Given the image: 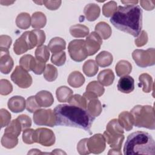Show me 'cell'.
<instances>
[{
    "mask_svg": "<svg viewBox=\"0 0 155 155\" xmlns=\"http://www.w3.org/2000/svg\"><path fill=\"white\" fill-rule=\"evenodd\" d=\"M48 47L52 53H56L65 49L66 42L64 39L60 37H55L50 41Z\"/></svg>",
    "mask_w": 155,
    "mask_h": 155,
    "instance_id": "obj_23",
    "label": "cell"
},
{
    "mask_svg": "<svg viewBox=\"0 0 155 155\" xmlns=\"http://www.w3.org/2000/svg\"><path fill=\"white\" fill-rule=\"evenodd\" d=\"M68 103H69L70 105L77 106L85 110L87 108V101L83 96H82L80 94H76L73 95Z\"/></svg>",
    "mask_w": 155,
    "mask_h": 155,
    "instance_id": "obj_41",
    "label": "cell"
},
{
    "mask_svg": "<svg viewBox=\"0 0 155 155\" xmlns=\"http://www.w3.org/2000/svg\"><path fill=\"white\" fill-rule=\"evenodd\" d=\"M87 144L90 152L93 154L102 153L106 147L105 139L104 136L99 133L95 134L88 138Z\"/></svg>",
    "mask_w": 155,
    "mask_h": 155,
    "instance_id": "obj_11",
    "label": "cell"
},
{
    "mask_svg": "<svg viewBox=\"0 0 155 155\" xmlns=\"http://www.w3.org/2000/svg\"><path fill=\"white\" fill-rule=\"evenodd\" d=\"M118 121L120 125L127 131L132 130L133 127V119L131 114L127 111H124L120 113L118 117Z\"/></svg>",
    "mask_w": 155,
    "mask_h": 155,
    "instance_id": "obj_21",
    "label": "cell"
},
{
    "mask_svg": "<svg viewBox=\"0 0 155 155\" xmlns=\"http://www.w3.org/2000/svg\"><path fill=\"white\" fill-rule=\"evenodd\" d=\"M130 113L133 119V124L137 127H143L150 130L155 129L154 107L150 105L134 106Z\"/></svg>",
    "mask_w": 155,
    "mask_h": 155,
    "instance_id": "obj_4",
    "label": "cell"
},
{
    "mask_svg": "<svg viewBox=\"0 0 155 155\" xmlns=\"http://www.w3.org/2000/svg\"><path fill=\"white\" fill-rule=\"evenodd\" d=\"M117 87L118 90L123 93H130L134 89V80L130 76H122L118 81Z\"/></svg>",
    "mask_w": 155,
    "mask_h": 155,
    "instance_id": "obj_16",
    "label": "cell"
},
{
    "mask_svg": "<svg viewBox=\"0 0 155 155\" xmlns=\"http://www.w3.org/2000/svg\"><path fill=\"white\" fill-rule=\"evenodd\" d=\"M33 31L35 32L38 38V47L42 45L45 41V35L44 31L39 29H35V30H33Z\"/></svg>",
    "mask_w": 155,
    "mask_h": 155,
    "instance_id": "obj_53",
    "label": "cell"
},
{
    "mask_svg": "<svg viewBox=\"0 0 155 155\" xmlns=\"http://www.w3.org/2000/svg\"><path fill=\"white\" fill-rule=\"evenodd\" d=\"M0 121L1 128L7 127L11 122V114L4 108L0 110Z\"/></svg>",
    "mask_w": 155,
    "mask_h": 155,
    "instance_id": "obj_45",
    "label": "cell"
},
{
    "mask_svg": "<svg viewBox=\"0 0 155 155\" xmlns=\"http://www.w3.org/2000/svg\"><path fill=\"white\" fill-rule=\"evenodd\" d=\"M121 2L124 4H126V5H127V4L130 5V4H137L139 2V1H122Z\"/></svg>",
    "mask_w": 155,
    "mask_h": 155,
    "instance_id": "obj_56",
    "label": "cell"
},
{
    "mask_svg": "<svg viewBox=\"0 0 155 155\" xmlns=\"http://www.w3.org/2000/svg\"><path fill=\"white\" fill-rule=\"evenodd\" d=\"M34 123L37 125L48 126L53 127L56 124V116L54 111L51 109H39L33 116Z\"/></svg>",
    "mask_w": 155,
    "mask_h": 155,
    "instance_id": "obj_8",
    "label": "cell"
},
{
    "mask_svg": "<svg viewBox=\"0 0 155 155\" xmlns=\"http://www.w3.org/2000/svg\"><path fill=\"white\" fill-rule=\"evenodd\" d=\"M51 62L57 65L62 66L66 61V54L65 51H60L56 53H53L51 57Z\"/></svg>",
    "mask_w": 155,
    "mask_h": 155,
    "instance_id": "obj_42",
    "label": "cell"
},
{
    "mask_svg": "<svg viewBox=\"0 0 155 155\" xmlns=\"http://www.w3.org/2000/svg\"><path fill=\"white\" fill-rule=\"evenodd\" d=\"M7 105L11 111L18 113L24 110L26 107V101L22 96H15L8 99Z\"/></svg>",
    "mask_w": 155,
    "mask_h": 155,
    "instance_id": "obj_14",
    "label": "cell"
},
{
    "mask_svg": "<svg viewBox=\"0 0 155 155\" xmlns=\"http://www.w3.org/2000/svg\"><path fill=\"white\" fill-rule=\"evenodd\" d=\"M31 19L30 15L25 12L19 13L16 18V24L21 29H27L30 27Z\"/></svg>",
    "mask_w": 155,
    "mask_h": 155,
    "instance_id": "obj_31",
    "label": "cell"
},
{
    "mask_svg": "<svg viewBox=\"0 0 155 155\" xmlns=\"http://www.w3.org/2000/svg\"><path fill=\"white\" fill-rule=\"evenodd\" d=\"M73 91L67 86H61L56 89V95L60 102H68L73 96Z\"/></svg>",
    "mask_w": 155,
    "mask_h": 155,
    "instance_id": "obj_27",
    "label": "cell"
},
{
    "mask_svg": "<svg viewBox=\"0 0 155 155\" xmlns=\"http://www.w3.org/2000/svg\"><path fill=\"white\" fill-rule=\"evenodd\" d=\"M125 155L155 154V142L147 132L137 131L129 134L124 147Z\"/></svg>",
    "mask_w": 155,
    "mask_h": 155,
    "instance_id": "obj_3",
    "label": "cell"
},
{
    "mask_svg": "<svg viewBox=\"0 0 155 155\" xmlns=\"http://www.w3.org/2000/svg\"><path fill=\"white\" fill-rule=\"evenodd\" d=\"M132 58L137 66L141 68L153 66L155 64V50L154 48L146 50L136 49L132 53Z\"/></svg>",
    "mask_w": 155,
    "mask_h": 155,
    "instance_id": "obj_6",
    "label": "cell"
},
{
    "mask_svg": "<svg viewBox=\"0 0 155 155\" xmlns=\"http://www.w3.org/2000/svg\"><path fill=\"white\" fill-rule=\"evenodd\" d=\"M86 91L91 93L97 97L101 96L105 91V88L99 82L91 81L86 87Z\"/></svg>",
    "mask_w": 155,
    "mask_h": 155,
    "instance_id": "obj_38",
    "label": "cell"
},
{
    "mask_svg": "<svg viewBox=\"0 0 155 155\" xmlns=\"http://www.w3.org/2000/svg\"><path fill=\"white\" fill-rule=\"evenodd\" d=\"M35 98L41 107L47 108L50 107L54 102V98L52 94L46 90H42L38 92L35 95Z\"/></svg>",
    "mask_w": 155,
    "mask_h": 155,
    "instance_id": "obj_17",
    "label": "cell"
},
{
    "mask_svg": "<svg viewBox=\"0 0 155 155\" xmlns=\"http://www.w3.org/2000/svg\"><path fill=\"white\" fill-rule=\"evenodd\" d=\"M14 62L9 51H0V71L2 73L7 74L12 70Z\"/></svg>",
    "mask_w": 155,
    "mask_h": 155,
    "instance_id": "obj_13",
    "label": "cell"
},
{
    "mask_svg": "<svg viewBox=\"0 0 155 155\" xmlns=\"http://www.w3.org/2000/svg\"><path fill=\"white\" fill-rule=\"evenodd\" d=\"M38 46L37 36L33 31H27L18 38L13 44V51L16 54H21Z\"/></svg>",
    "mask_w": 155,
    "mask_h": 155,
    "instance_id": "obj_5",
    "label": "cell"
},
{
    "mask_svg": "<svg viewBox=\"0 0 155 155\" xmlns=\"http://www.w3.org/2000/svg\"><path fill=\"white\" fill-rule=\"evenodd\" d=\"M51 154H66V153L64 151H62L61 150H60V149H55L51 153Z\"/></svg>",
    "mask_w": 155,
    "mask_h": 155,
    "instance_id": "obj_58",
    "label": "cell"
},
{
    "mask_svg": "<svg viewBox=\"0 0 155 155\" xmlns=\"http://www.w3.org/2000/svg\"><path fill=\"white\" fill-rule=\"evenodd\" d=\"M87 111L93 117L99 116L102 111V105L97 98H93L87 101Z\"/></svg>",
    "mask_w": 155,
    "mask_h": 155,
    "instance_id": "obj_19",
    "label": "cell"
},
{
    "mask_svg": "<svg viewBox=\"0 0 155 155\" xmlns=\"http://www.w3.org/2000/svg\"><path fill=\"white\" fill-rule=\"evenodd\" d=\"M17 119L19 121L21 125L22 131L29 128L31 126V120L30 117L26 114L19 115L17 117Z\"/></svg>",
    "mask_w": 155,
    "mask_h": 155,
    "instance_id": "obj_49",
    "label": "cell"
},
{
    "mask_svg": "<svg viewBox=\"0 0 155 155\" xmlns=\"http://www.w3.org/2000/svg\"><path fill=\"white\" fill-rule=\"evenodd\" d=\"M84 13L88 21H94L99 18L101 13V8L98 5L94 3H90L85 6Z\"/></svg>",
    "mask_w": 155,
    "mask_h": 155,
    "instance_id": "obj_18",
    "label": "cell"
},
{
    "mask_svg": "<svg viewBox=\"0 0 155 155\" xmlns=\"http://www.w3.org/2000/svg\"><path fill=\"white\" fill-rule=\"evenodd\" d=\"M113 61L112 54L107 51H102L96 56V62L101 67H106L110 65Z\"/></svg>",
    "mask_w": 155,
    "mask_h": 155,
    "instance_id": "obj_26",
    "label": "cell"
},
{
    "mask_svg": "<svg viewBox=\"0 0 155 155\" xmlns=\"http://www.w3.org/2000/svg\"><path fill=\"white\" fill-rule=\"evenodd\" d=\"M108 154H119L121 155L122 153L120 151V150H118L116 149H113L112 150H110L109 152L108 153Z\"/></svg>",
    "mask_w": 155,
    "mask_h": 155,
    "instance_id": "obj_55",
    "label": "cell"
},
{
    "mask_svg": "<svg viewBox=\"0 0 155 155\" xmlns=\"http://www.w3.org/2000/svg\"><path fill=\"white\" fill-rule=\"evenodd\" d=\"M115 70L116 74L119 77H122L128 75L131 73L132 70V65L128 61L121 60L116 65Z\"/></svg>",
    "mask_w": 155,
    "mask_h": 155,
    "instance_id": "obj_28",
    "label": "cell"
},
{
    "mask_svg": "<svg viewBox=\"0 0 155 155\" xmlns=\"http://www.w3.org/2000/svg\"><path fill=\"white\" fill-rule=\"evenodd\" d=\"M117 6L116 2L114 1H109L104 4L102 7V13L107 18L111 17L117 10Z\"/></svg>",
    "mask_w": 155,
    "mask_h": 155,
    "instance_id": "obj_40",
    "label": "cell"
},
{
    "mask_svg": "<svg viewBox=\"0 0 155 155\" xmlns=\"http://www.w3.org/2000/svg\"><path fill=\"white\" fill-rule=\"evenodd\" d=\"M88 138H84L81 139L77 145V150L78 152L81 155H87L91 153L88 150L87 142Z\"/></svg>",
    "mask_w": 155,
    "mask_h": 155,
    "instance_id": "obj_48",
    "label": "cell"
},
{
    "mask_svg": "<svg viewBox=\"0 0 155 155\" xmlns=\"http://www.w3.org/2000/svg\"><path fill=\"white\" fill-rule=\"evenodd\" d=\"M21 131H22L21 125L16 118L12 120L10 123L7 126L4 130V133L18 137V136H19L21 134Z\"/></svg>",
    "mask_w": 155,
    "mask_h": 155,
    "instance_id": "obj_36",
    "label": "cell"
},
{
    "mask_svg": "<svg viewBox=\"0 0 155 155\" xmlns=\"http://www.w3.org/2000/svg\"><path fill=\"white\" fill-rule=\"evenodd\" d=\"M82 70L84 74L88 77H92L95 76L99 68L96 62L93 59H89L85 62L82 67Z\"/></svg>",
    "mask_w": 155,
    "mask_h": 155,
    "instance_id": "obj_32",
    "label": "cell"
},
{
    "mask_svg": "<svg viewBox=\"0 0 155 155\" xmlns=\"http://www.w3.org/2000/svg\"><path fill=\"white\" fill-rule=\"evenodd\" d=\"M139 35V36L135 39L134 42L137 47H140L145 45L147 43L148 38V35L147 32L144 30L141 31V32Z\"/></svg>",
    "mask_w": 155,
    "mask_h": 155,
    "instance_id": "obj_50",
    "label": "cell"
},
{
    "mask_svg": "<svg viewBox=\"0 0 155 155\" xmlns=\"http://www.w3.org/2000/svg\"><path fill=\"white\" fill-rule=\"evenodd\" d=\"M140 6L145 10L150 11L154 8V1H140Z\"/></svg>",
    "mask_w": 155,
    "mask_h": 155,
    "instance_id": "obj_54",
    "label": "cell"
},
{
    "mask_svg": "<svg viewBox=\"0 0 155 155\" xmlns=\"http://www.w3.org/2000/svg\"><path fill=\"white\" fill-rule=\"evenodd\" d=\"M103 136L105 139V142L111 148L120 150L125 139L124 134H111L107 131H105Z\"/></svg>",
    "mask_w": 155,
    "mask_h": 155,
    "instance_id": "obj_15",
    "label": "cell"
},
{
    "mask_svg": "<svg viewBox=\"0 0 155 155\" xmlns=\"http://www.w3.org/2000/svg\"><path fill=\"white\" fill-rule=\"evenodd\" d=\"M58 70L51 64H47L44 71V78L48 82H52L56 79L58 77Z\"/></svg>",
    "mask_w": 155,
    "mask_h": 155,
    "instance_id": "obj_39",
    "label": "cell"
},
{
    "mask_svg": "<svg viewBox=\"0 0 155 155\" xmlns=\"http://www.w3.org/2000/svg\"><path fill=\"white\" fill-rule=\"evenodd\" d=\"M31 27L35 29H39L44 27L47 23V18L44 13L41 12L33 13L31 17Z\"/></svg>",
    "mask_w": 155,
    "mask_h": 155,
    "instance_id": "obj_22",
    "label": "cell"
},
{
    "mask_svg": "<svg viewBox=\"0 0 155 155\" xmlns=\"http://www.w3.org/2000/svg\"><path fill=\"white\" fill-rule=\"evenodd\" d=\"M68 51L70 58L76 62H82L88 56L84 39L71 41L68 44Z\"/></svg>",
    "mask_w": 155,
    "mask_h": 155,
    "instance_id": "obj_7",
    "label": "cell"
},
{
    "mask_svg": "<svg viewBox=\"0 0 155 155\" xmlns=\"http://www.w3.org/2000/svg\"><path fill=\"white\" fill-rule=\"evenodd\" d=\"M13 85L7 79H2L0 80V94L1 95H8L12 93Z\"/></svg>",
    "mask_w": 155,
    "mask_h": 155,
    "instance_id": "obj_44",
    "label": "cell"
},
{
    "mask_svg": "<svg viewBox=\"0 0 155 155\" xmlns=\"http://www.w3.org/2000/svg\"><path fill=\"white\" fill-rule=\"evenodd\" d=\"M35 58L36 59L46 62L50 58V51L48 47L45 45L37 47L35 50Z\"/></svg>",
    "mask_w": 155,
    "mask_h": 155,
    "instance_id": "obj_37",
    "label": "cell"
},
{
    "mask_svg": "<svg viewBox=\"0 0 155 155\" xmlns=\"http://www.w3.org/2000/svg\"><path fill=\"white\" fill-rule=\"evenodd\" d=\"M35 130L31 128L24 130L22 133V140L26 144H32L34 142Z\"/></svg>",
    "mask_w": 155,
    "mask_h": 155,
    "instance_id": "obj_47",
    "label": "cell"
},
{
    "mask_svg": "<svg viewBox=\"0 0 155 155\" xmlns=\"http://www.w3.org/2000/svg\"><path fill=\"white\" fill-rule=\"evenodd\" d=\"M12 43V38L8 35L0 36V51H9L8 49Z\"/></svg>",
    "mask_w": 155,
    "mask_h": 155,
    "instance_id": "obj_46",
    "label": "cell"
},
{
    "mask_svg": "<svg viewBox=\"0 0 155 155\" xmlns=\"http://www.w3.org/2000/svg\"><path fill=\"white\" fill-rule=\"evenodd\" d=\"M70 33L74 38H84L89 35V28L82 24H75L70 27Z\"/></svg>",
    "mask_w": 155,
    "mask_h": 155,
    "instance_id": "obj_29",
    "label": "cell"
},
{
    "mask_svg": "<svg viewBox=\"0 0 155 155\" xmlns=\"http://www.w3.org/2000/svg\"><path fill=\"white\" fill-rule=\"evenodd\" d=\"M110 21L118 30L137 37L142 28V10L137 4L120 5Z\"/></svg>",
    "mask_w": 155,
    "mask_h": 155,
    "instance_id": "obj_1",
    "label": "cell"
},
{
    "mask_svg": "<svg viewBox=\"0 0 155 155\" xmlns=\"http://www.w3.org/2000/svg\"><path fill=\"white\" fill-rule=\"evenodd\" d=\"M10 78L12 81L21 88H28L33 82L31 76L20 65L15 67Z\"/></svg>",
    "mask_w": 155,
    "mask_h": 155,
    "instance_id": "obj_9",
    "label": "cell"
},
{
    "mask_svg": "<svg viewBox=\"0 0 155 155\" xmlns=\"http://www.w3.org/2000/svg\"><path fill=\"white\" fill-rule=\"evenodd\" d=\"M57 125L75 127L90 132L94 117L82 108L68 105L59 104L54 109Z\"/></svg>",
    "mask_w": 155,
    "mask_h": 155,
    "instance_id": "obj_2",
    "label": "cell"
},
{
    "mask_svg": "<svg viewBox=\"0 0 155 155\" xmlns=\"http://www.w3.org/2000/svg\"><path fill=\"white\" fill-rule=\"evenodd\" d=\"M68 84L74 88H79L81 87L85 82V78L83 74L78 71L71 72L67 79Z\"/></svg>",
    "mask_w": 155,
    "mask_h": 155,
    "instance_id": "obj_24",
    "label": "cell"
},
{
    "mask_svg": "<svg viewBox=\"0 0 155 155\" xmlns=\"http://www.w3.org/2000/svg\"><path fill=\"white\" fill-rule=\"evenodd\" d=\"M98 82L104 86L111 85L114 80V74L111 69H105L100 71L97 76Z\"/></svg>",
    "mask_w": 155,
    "mask_h": 155,
    "instance_id": "obj_20",
    "label": "cell"
},
{
    "mask_svg": "<svg viewBox=\"0 0 155 155\" xmlns=\"http://www.w3.org/2000/svg\"><path fill=\"white\" fill-rule=\"evenodd\" d=\"M45 67H46L45 62H44L36 59L35 67L32 71L36 74H41L42 73H44Z\"/></svg>",
    "mask_w": 155,
    "mask_h": 155,
    "instance_id": "obj_52",
    "label": "cell"
},
{
    "mask_svg": "<svg viewBox=\"0 0 155 155\" xmlns=\"http://www.w3.org/2000/svg\"><path fill=\"white\" fill-rule=\"evenodd\" d=\"M95 32L103 39H108L112 33L110 26L105 22H98L94 28Z\"/></svg>",
    "mask_w": 155,
    "mask_h": 155,
    "instance_id": "obj_25",
    "label": "cell"
},
{
    "mask_svg": "<svg viewBox=\"0 0 155 155\" xmlns=\"http://www.w3.org/2000/svg\"><path fill=\"white\" fill-rule=\"evenodd\" d=\"M41 108V107L38 105L35 96H31L28 97L26 100V109L30 113H35L36 110Z\"/></svg>",
    "mask_w": 155,
    "mask_h": 155,
    "instance_id": "obj_43",
    "label": "cell"
},
{
    "mask_svg": "<svg viewBox=\"0 0 155 155\" xmlns=\"http://www.w3.org/2000/svg\"><path fill=\"white\" fill-rule=\"evenodd\" d=\"M61 1H42V4L50 10H57L61 6Z\"/></svg>",
    "mask_w": 155,
    "mask_h": 155,
    "instance_id": "obj_51",
    "label": "cell"
},
{
    "mask_svg": "<svg viewBox=\"0 0 155 155\" xmlns=\"http://www.w3.org/2000/svg\"><path fill=\"white\" fill-rule=\"evenodd\" d=\"M140 85L142 86V90L145 93H150L153 88L152 77L147 73H142L139 76Z\"/></svg>",
    "mask_w": 155,
    "mask_h": 155,
    "instance_id": "obj_30",
    "label": "cell"
},
{
    "mask_svg": "<svg viewBox=\"0 0 155 155\" xmlns=\"http://www.w3.org/2000/svg\"><path fill=\"white\" fill-rule=\"evenodd\" d=\"M1 145L8 149H12L15 147L18 143V137L8 133H4L1 138Z\"/></svg>",
    "mask_w": 155,
    "mask_h": 155,
    "instance_id": "obj_34",
    "label": "cell"
},
{
    "mask_svg": "<svg viewBox=\"0 0 155 155\" xmlns=\"http://www.w3.org/2000/svg\"><path fill=\"white\" fill-rule=\"evenodd\" d=\"M56 137L51 130L47 128H39L35 130L34 142L44 147H50L55 143Z\"/></svg>",
    "mask_w": 155,
    "mask_h": 155,
    "instance_id": "obj_10",
    "label": "cell"
},
{
    "mask_svg": "<svg viewBox=\"0 0 155 155\" xmlns=\"http://www.w3.org/2000/svg\"><path fill=\"white\" fill-rule=\"evenodd\" d=\"M36 61V58L31 54H24L19 59V65L27 71H32Z\"/></svg>",
    "mask_w": 155,
    "mask_h": 155,
    "instance_id": "obj_33",
    "label": "cell"
},
{
    "mask_svg": "<svg viewBox=\"0 0 155 155\" xmlns=\"http://www.w3.org/2000/svg\"><path fill=\"white\" fill-rule=\"evenodd\" d=\"M106 131L111 134H123L124 128L117 119L111 120L106 126Z\"/></svg>",
    "mask_w": 155,
    "mask_h": 155,
    "instance_id": "obj_35",
    "label": "cell"
},
{
    "mask_svg": "<svg viewBox=\"0 0 155 155\" xmlns=\"http://www.w3.org/2000/svg\"><path fill=\"white\" fill-rule=\"evenodd\" d=\"M85 44L88 56H92L97 53L102 44V38L95 31H92L86 38Z\"/></svg>",
    "mask_w": 155,
    "mask_h": 155,
    "instance_id": "obj_12",
    "label": "cell"
},
{
    "mask_svg": "<svg viewBox=\"0 0 155 155\" xmlns=\"http://www.w3.org/2000/svg\"><path fill=\"white\" fill-rule=\"evenodd\" d=\"M0 2H1V4H2L3 5H9L13 4V3L14 2V1H1Z\"/></svg>",
    "mask_w": 155,
    "mask_h": 155,
    "instance_id": "obj_57",
    "label": "cell"
}]
</instances>
